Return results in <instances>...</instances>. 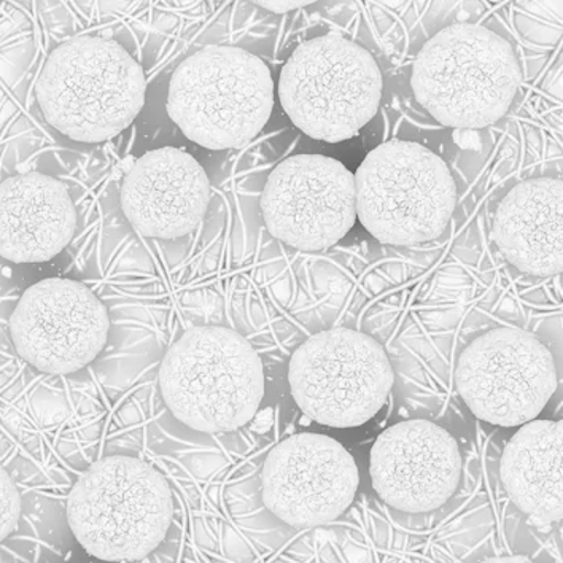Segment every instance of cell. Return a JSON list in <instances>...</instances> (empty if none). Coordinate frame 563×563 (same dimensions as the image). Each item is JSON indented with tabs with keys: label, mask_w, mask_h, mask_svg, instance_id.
Wrapping results in <instances>:
<instances>
[{
	"label": "cell",
	"mask_w": 563,
	"mask_h": 563,
	"mask_svg": "<svg viewBox=\"0 0 563 563\" xmlns=\"http://www.w3.org/2000/svg\"><path fill=\"white\" fill-rule=\"evenodd\" d=\"M120 199L124 217L141 236L170 241L201 224L209 208L210 181L190 153L164 147L133 164Z\"/></svg>",
	"instance_id": "cell-14"
},
{
	"label": "cell",
	"mask_w": 563,
	"mask_h": 563,
	"mask_svg": "<svg viewBox=\"0 0 563 563\" xmlns=\"http://www.w3.org/2000/svg\"><path fill=\"white\" fill-rule=\"evenodd\" d=\"M260 206L271 236L297 251H325L354 228V174L330 156H290L267 177Z\"/></svg>",
	"instance_id": "cell-10"
},
{
	"label": "cell",
	"mask_w": 563,
	"mask_h": 563,
	"mask_svg": "<svg viewBox=\"0 0 563 563\" xmlns=\"http://www.w3.org/2000/svg\"><path fill=\"white\" fill-rule=\"evenodd\" d=\"M255 5L262 7L271 13H290L294 10L312 5L317 0H251Z\"/></svg>",
	"instance_id": "cell-19"
},
{
	"label": "cell",
	"mask_w": 563,
	"mask_h": 563,
	"mask_svg": "<svg viewBox=\"0 0 563 563\" xmlns=\"http://www.w3.org/2000/svg\"><path fill=\"white\" fill-rule=\"evenodd\" d=\"M562 454V420H530L505 448L501 483L534 526H552L563 518Z\"/></svg>",
	"instance_id": "cell-17"
},
{
	"label": "cell",
	"mask_w": 563,
	"mask_h": 563,
	"mask_svg": "<svg viewBox=\"0 0 563 563\" xmlns=\"http://www.w3.org/2000/svg\"><path fill=\"white\" fill-rule=\"evenodd\" d=\"M174 520L166 477L144 460L112 455L92 463L67 498L80 547L107 562H137L163 543Z\"/></svg>",
	"instance_id": "cell-4"
},
{
	"label": "cell",
	"mask_w": 563,
	"mask_h": 563,
	"mask_svg": "<svg viewBox=\"0 0 563 563\" xmlns=\"http://www.w3.org/2000/svg\"><path fill=\"white\" fill-rule=\"evenodd\" d=\"M106 306L87 285L45 279L18 301L10 334L18 355L46 374H70L101 354L109 340Z\"/></svg>",
	"instance_id": "cell-11"
},
{
	"label": "cell",
	"mask_w": 563,
	"mask_h": 563,
	"mask_svg": "<svg viewBox=\"0 0 563 563\" xmlns=\"http://www.w3.org/2000/svg\"><path fill=\"white\" fill-rule=\"evenodd\" d=\"M354 457L333 438L298 433L267 454L262 472L263 504L297 529L341 518L358 489Z\"/></svg>",
	"instance_id": "cell-12"
},
{
	"label": "cell",
	"mask_w": 563,
	"mask_h": 563,
	"mask_svg": "<svg viewBox=\"0 0 563 563\" xmlns=\"http://www.w3.org/2000/svg\"><path fill=\"white\" fill-rule=\"evenodd\" d=\"M77 230V210L66 185L41 173L18 174L0 184V256L44 263L59 255Z\"/></svg>",
	"instance_id": "cell-15"
},
{
	"label": "cell",
	"mask_w": 563,
	"mask_h": 563,
	"mask_svg": "<svg viewBox=\"0 0 563 563\" xmlns=\"http://www.w3.org/2000/svg\"><path fill=\"white\" fill-rule=\"evenodd\" d=\"M522 73L512 46L477 24L460 23L434 34L412 67L417 102L452 130H484L504 119Z\"/></svg>",
	"instance_id": "cell-3"
},
{
	"label": "cell",
	"mask_w": 563,
	"mask_h": 563,
	"mask_svg": "<svg viewBox=\"0 0 563 563\" xmlns=\"http://www.w3.org/2000/svg\"><path fill=\"white\" fill-rule=\"evenodd\" d=\"M291 397L308 419L352 429L384 408L394 369L379 342L362 331L334 328L313 334L288 366Z\"/></svg>",
	"instance_id": "cell-8"
},
{
	"label": "cell",
	"mask_w": 563,
	"mask_h": 563,
	"mask_svg": "<svg viewBox=\"0 0 563 563\" xmlns=\"http://www.w3.org/2000/svg\"><path fill=\"white\" fill-rule=\"evenodd\" d=\"M562 217V180L541 177L520 181L498 206L492 241L522 273L559 276L563 269Z\"/></svg>",
	"instance_id": "cell-16"
},
{
	"label": "cell",
	"mask_w": 563,
	"mask_h": 563,
	"mask_svg": "<svg viewBox=\"0 0 563 563\" xmlns=\"http://www.w3.org/2000/svg\"><path fill=\"white\" fill-rule=\"evenodd\" d=\"M274 107L265 63L238 46L210 45L188 56L169 84L167 113L191 142L209 150L251 144Z\"/></svg>",
	"instance_id": "cell-5"
},
{
	"label": "cell",
	"mask_w": 563,
	"mask_h": 563,
	"mask_svg": "<svg viewBox=\"0 0 563 563\" xmlns=\"http://www.w3.org/2000/svg\"><path fill=\"white\" fill-rule=\"evenodd\" d=\"M374 490L402 512L441 508L457 490L462 454L455 438L430 420L395 423L379 434L369 462Z\"/></svg>",
	"instance_id": "cell-13"
},
{
	"label": "cell",
	"mask_w": 563,
	"mask_h": 563,
	"mask_svg": "<svg viewBox=\"0 0 563 563\" xmlns=\"http://www.w3.org/2000/svg\"><path fill=\"white\" fill-rule=\"evenodd\" d=\"M145 92L144 70L123 46L77 37L46 58L35 95L49 126L73 141L99 144L131 126Z\"/></svg>",
	"instance_id": "cell-1"
},
{
	"label": "cell",
	"mask_w": 563,
	"mask_h": 563,
	"mask_svg": "<svg viewBox=\"0 0 563 563\" xmlns=\"http://www.w3.org/2000/svg\"><path fill=\"white\" fill-rule=\"evenodd\" d=\"M21 495L12 476L0 466V543L16 532L21 519Z\"/></svg>",
	"instance_id": "cell-18"
},
{
	"label": "cell",
	"mask_w": 563,
	"mask_h": 563,
	"mask_svg": "<svg viewBox=\"0 0 563 563\" xmlns=\"http://www.w3.org/2000/svg\"><path fill=\"white\" fill-rule=\"evenodd\" d=\"M383 88V74L368 49L338 34L302 42L279 78L288 119L328 144L355 137L376 117Z\"/></svg>",
	"instance_id": "cell-7"
},
{
	"label": "cell",
	"mask_w": 563,
	"mask_h": 563,
	"mask_svg": "<svg viewBox=\"0 0 563 563\" xmlns=\"http://www.w3.org/2000/svg\"><path fill=\"white\" fill-rule=\"evenodd\" d=\"M356 219L387 245L422 244L444 233L457 187L441 156L409 141L369 152L354 174Z\"/></svg>",
	"instance_id": "cell-6"
},
{
	"label": "cell",
	"mask_w": 563,
	"mask_h": 563,
	"mask_svg": "<svg viewBox=\"0 0 563 563\" xmlns=\"http://www.w3.org/2000/svg\"><path fill=\"white\" fill-rule=\"evenodd\" d=\"M163 400L178 422L201 433H230L255 419L265 369L251 342L224 327L185 331L159 366Z\"/></svg>",
	"instance_id": "cell-2"
},
{
	"label": "cell",
	"mask_w": 563,
	"mask_h": 563,
	"mask_svg": "<svg viewBox=\"0 0 563 563\" xmlns=\"http://www.w3.org/2000/svg\"><path fill=\"white\" fill-rule=\"evenodd\" d=\"M455 386L470 411L492 426L520 427L547 408L558 390L554 356L529 331L501 328L460 355Z\"/></svg>",
	"instance_id": "cell-9"
}]
</instances>
